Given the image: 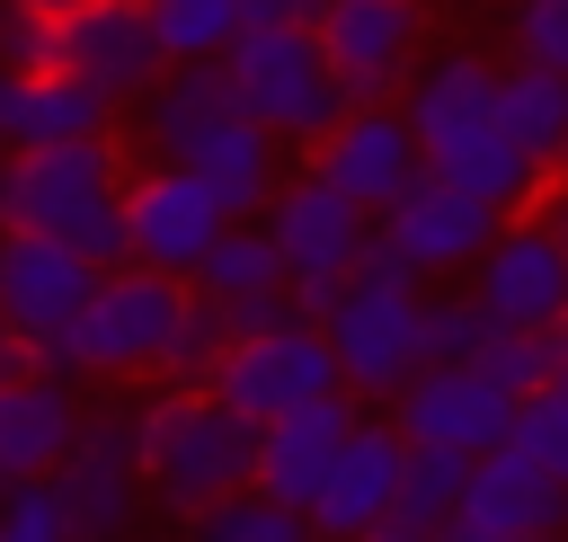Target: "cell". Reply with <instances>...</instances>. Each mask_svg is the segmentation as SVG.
Returning a JSON list of instances; mask_svg holds the SVG:
<instances>
[{"label": "cell", "instance_id": "obj_1", "mask_svg": "<svg viewBox=\"0 0 568 542\" xmlns=\"http://www.w3.org/2000/svg\"><path fill=\"white\" fill-rule=\"evenodd\" d=\"M497 80H506V71H488L479 53L453 44V53L417 62L399 116L417 124L426 178H444V187H462V195H479V204H497V213L515 222L524 204H541V169L515 151V133H506V116H497Z\"/></svg>", "mask_w": 568, "mask_h": 542}, {"label": "cell", "instance_id": "obj_2", "mask_svg": "<svg viewBox=\"0 0 568 542\" xmlns=\"http://www.w3.org/2000/svg\"><path fill=\"white\" fill-rule=\"evenodd\" d=\"M133 444H142V489L151 506H169L178 524L213 515L222 498L248 489L257 471V426L231 418L213 391H160L133 409Z\"/></svg>", "mask_w": 568, "mask_h": 542}, {"label": "cell", "instance_id": "obj_3", "mask_svg": "<svg viewBox=\"0 0 568 542\" xmlns=\"http://www.w3.org/2000/svg\"><path fill=\"white\" fill-rule=\"evenodd\" d=\"M178 311H186V284H178V275L115 267V275H98L89 311H80L53 347H36V373H53V382H80V373H89V382L160 373V347H169Z\"/></svg>", "mask_w": 568, "mask_h": 542}, {"label": "cell", "instance_id": "obj_4", "mask_svg": "<svg viewBox=\"0 0 568 542\" xmlns=\"http://www.w3.org/2000/svg\"><path fill=\"white\" fill-rule=\"evenodd\" d=\"M222 71H231L240 116L266 124L275 142H311V151H320V142L355 116V98L337 89V71H328V53H320V27H248V36L222 53Z\"/></svg>", "mask_w": 568, "mask_h": 542}, {"label": "cell", "instance_id": "obj_5", "mask_svg": "<svg viewBox=\"0 0 568 542\" xmlns=\"http://www.w3.org/2000/svg\"><path fill=\"white\" fill-rule=\"evenodd\" d=\"M124 151L106 142H62V151H0V231L71 240L89 213L124 204Z\"/></svg>", "mask_w": 568, "mask_h": 542}, {"label": "cell", "instance_id": "obj_6", "mask_svg": "<svg viewBox=\"0 0 568 542\" xmlns=\"http://www.w3.org/2000/svg\"><path fill=\"white\" fill-rule=\"evenodd\" d=\"M328 355H337V382L346 400H399L417 373H426V293L417 284H355L346 275V302L328 320Z\"/></svg>", "mask_w": 568, "mask_h": 542}, {"label": "cell", "instance_id": "obj_7", "mask_svg": "<svg viewBox=\"0 0 568 542\" xmlns=\"http://www.w3.org/2000/svg\"><path fill=\"white\" fill-rule=\"evenodd\" d=\"M337 355H328V329L311 320H284V329H257V338H231L222 373H213V400L248 426H275L311 400H337Z\"/></svg>", "mask_w": 568, "mask_h": 542}, {"label": "cell", "instance_id": "obj_8", "mask_svg": "<svg viewBox=\"0 0 568 542\" xmlns=\"http://www.w3.org/2000/svg\"><path fill=\"white\" fill-rule=\"evenodd\" d=\"M515 409H524V400H506L479 364H426V373L390 400V426H399L408 444H426V453L488 462V453L515 444Z\"/></svg>", "mask_w": 568, "mask_h": 542}, {"label": "cell", "instance_id": "obj_9", "mask_svg": "<svg viewBox=\"0 0 568 542\" xmlns=\"http://www.w3.org/2000/svg\"><path fill=\"white\" fill-rule=\"evenodd\" d=\"M53 498L71 515V542H133L142 515V444H133V409H98L71 444V462L53 471Z\"/></svg>", "mask_w": 568, "mask_h": 542}, {"label": "cell", "instance_id": "obj_10", "mask_svg": "<svg viewBox=\"0 0 568 542\" xmlns=\"http://www.w3.org/2000/svg\"><path fill=\"white\" fill-rule=\"evenodd\" d=\"M62 71H71L106 116H115V107H142V98L169 80L151 0H89L80 18H62Z\"/></svg>", "mask_w": 568, "mask_h": 542}, {"label": "cell", "instance_id": "obj_11", "mask_svg": "<svg viewBox=\"0 0 568 542\" xmlns=\"http://www.w3.org/2000/svg\"><path fill=\"white\" fill-rule=\"evenodd\" d=\"M417 36H426V0H328L320 9V53L355 107H390V89L417 80Z\"/></svg>", "mask_w": 568, "mask_h": 542}, {"label": "cell", "instance_id": "obj_12", "mask_svg": "<svg viewBox=\"0 0 568 542\" xmlns=\"http://www.w3.org/2000/svg\"><path fill=\"white\" fill-rule=\"evenodd\" d=\"M124 222H133V267L178 275V284H195V267H204V258L222 249V231H231L222 195H213L195 169H142V178L124 187Z\"/></svg>", "mask_w": 568, "mask_h": 542}, {"label": "cell", "instance_id": "obj_13", "mask_svg": "<svg viewBox=\"0 0 568 542\" xmlns=\"http://www.w3.org/2000/svg\"><path fill=\"white\" fill-rule=\"evenodd\" d=\"M311 169L346 195V204H364L373 222L426 178V151H417V124L399 116V107H355L320 151H311Z\"/></svg>", "mask_w": 568, "mask_h": 542}, {"label": "cell", "instance_id": "obj_14", "mask_svg": "<svg viewBox=\"0 0 568 542\" xmlns=\"http://www.w3.org/2000/svg\"><path fill=\"white\" fill-rule=\"evenodd\" d=\"M497 231H506V213L479 204V195H462V187H444V178H417V187L382 213V240H390L417 275H479V258L497 249Z\"/></svg>", "mask_w": 568, "mask_h": 542}, {"label": "cell", "instance_id": "obj_15", "mask_svg": "<svg viewBox=\"0 0 568 542\" xmlns=\"http://www.w3.org/2000/svg\"><path fill=\"white\" fill-rule=\"evenodd\" d=\"M470 293L497 329H568V249L541 231V213H515L479 258Z\"/></svg>", "mask_w": 568, "mask_h": 542}, {"label": "cell", "instance_id": "obj_16", "mask_svg": "<svg viewBox=\"0 0 568 542\" xmlns=\"http://www.w3.org/2000/svg\"><path fill=\"white\" fill-rule=\"evenodd\" d=\"M355 426H364V409H355L346 391H337V400H311V409L275 418V426H257V471H248V489L275 498V506H293V515H311L320 489H328V471L346 462Z\"/></svg>", "mask_w": 568, "mask_h": 542}, {"label": "cell", "instance_id": "obj_17", "mask_svg": "<svg viewBox=\"0 0 568 542\" xmlns=\"http://www.w3.org/2000/svg\"><path fill=\"white\" fill-rule=\"evenodd\" d=\"M373 213L346 204L320 169H293L284 195L266 204V240L284 249V275H355V258L373 249Z\"/></svg>", "mask_w": 568, "mask_h": 542}, {"label": "cell", "instance_id": "obj_18", "mask_svg": "<svg viewBox=\"0 0 568 542\" xmlns=\"http://www.w3.org/2000/svg\"><path fill=\"white\" fill-rule=\"evenodd\" d=\"M98 293V267L62 240H36V231H0V311L18 320L27 347H53Z\"/></svg>", "mask_w": 568, "mask_h": 542}, {"label": "cell", "instance_id": "obj_19", "mask_svg": "<svg viewBox=\"0 0 568 542\" xmlns=\"http://www.w3.org/2000/svg\"><path fill=\"white\" fill-rule=\"evenodd\" d=\"M399 471H408V435L390 418H364L355 444H346V462L328 471V489L311 506V542H373V533H390Z\"/></svg>", "mask_w": 568, "mask_h": 542}, {"label": "cell", "instance_id": "obj_20", "mask_svg": "<svg viewBox=\"0 0 568 542\" xmlns=\"http://www.w3.org/2000/svg\"><path fill=\"white\" fill-rule=\"evenodd\" d=\"M462 524L488 533V542H568V489L524 462L515 444L470 462V498H462Z\"/></svg>", "mask_w": 568, "mask_h": 542}, {"label": "cell", "instance_id": "obj_21", "mask_svg": "<svg viewBox=\"0 0 568 542\" xmlns=\"http://www.w3.org/2000/svg\"><path fill=\"white\" fill-rule=\"evenodd\" d=\"M142 124H133V142L151 151V169H186L195 160V142L213 133V124H231L240 116V98H231V71L222 62H178L142 107H133Z\"/></svg>", "mask_w": 568, "mask_h": 542}, {"label": "cell", "instance_id": "obj_22", "mask_svg": "<svg viewBox=\"0 0 568 542\" xmlns=\"http://www.w3.org/2000/svg\"><path fill=\"white\" fill-rule=\"evenodd\" d=\"M89 409L71 400V382L53 373H27V382H0V471L9 480H53L80 444Z\"/></svg>", "mask_w": 568, "mask_h": 542}, {"label": "cell", "instance_id": "obj_23", "mask_svg": "<svg viewBox=\"0 0 568 542\" xmlns=\"http://www.w3.org/2000/svg\"><path fill=\"white\" fill-rule=\"evenodd\" d=\"M186 169L222 195V213H231V222H266V204L284 195V142H275L266 124H248V116L213 124V133L195 142V160H186Z\"/></svg>", "mask_w": 568, "mask_h": 542}, {"label": "cell", "instance_id": "obj_24", "mask_svg": "<svg viewBox=\"0 0 568 542\" xmlns=\"http://www.w3.org/2000/svg\"><path fill=\"white\" fill-rule=\"evenodd\" d=\"M62 142H106V107L71 71L18 80L9 89V151H62Z\"/></svg>", "mask_w": 568, "mask_h": 542}, {"label": "cell", "instance_id": "obj_25", "mask_svg": "<svg viewBox=\"0 0 568 542\" xmlns=\"http://www.w3.org/2000/svg\"><path fill=\"white\" fill-rule=\"evenodd\" d=\"M497 116H506L515 151L541 169V187H550V178H568V80H559V71L515 62V71L497 80Z\"/></svg>", "mask_w": 568, "mask_h": 542}, {"label": "cell", "instance_id": "obj_26", "mask_svg": "<svg viewBox=\"0 0 568 542\" xmlns=\"http://www.w3.org/2000/svg\"><path fill=\"white\" fill-rule=\"evenodd\" d=\"M186 293H204L213 311H240V302L293 293V275H284V249L266 240V222H231V231H222V249L195 267V284H186Z\"/></svg>", "mask_w": 568, "mask_h": 542}, {"label": "cell", "instance_id": "obj_27", "mask_svg": "<svg viewBox=\"0 0 568 542\" xmlns=\"http://www.w3.org/2000/svg\"><path fill=\"white\" fill-rule=\"evenodd\" d=\"M462 498H470V462H462V453H426V444H408V471H399V506H390V524L435 542V533L462 524Z\"/></svg>", "mask_w": 568, "mask_h": 542}, {"label": "cell", "instance_id": "obj_28", "mask_svg": "<svg viewBox=\"0 0 568 542\" xmlns=\"http://www.w3.org/2000/svg\"><path fill=\"white\" fill-rule=\"evenodd\" d=\"M151 27H160L169 71H178V62H222V53L248 36L240 0H151Z\"/></svg>", "mask_w": 568, "mask_h": 542}, {"label": "cell", "instance_id": "obj_29", "mask_svg": "<svg viewBox=\"0 0 568 542\" xmlns=\"http://www.w3.org/2000/svg\"><path fill=\"white\" fill-rule=\"evenodd\" d=\"M559 364H568V329H497V338L479 347V373H488L506 400L550 391V382H559Z\"/></svg>", "mask_w": 568, "mask_h": 542}, {"label": "cell", "instance_id": "obj_30", "mask_svg": "<svg viewBox=\"0 0 568 542\" xmlns=\"http://www.w3.org/2000/svg\"><path fill=\"white\" fill-rule=\"evenodd\" d=\"M222 355H231L222 311H213L204 293H186V311H178V329H169V347H160V382H169V391H213Z\"/></svg>", "mask_w": 568, "mask_h": 542}, {"label": "cell", "instance_id": "obj_31", "mask_svg": "<svg viewBox=\"0 0 568 542\" xmlns=\"http://www.w3.org/2000/svg\"><path fill=\"white\" fill-rule=\"evenodd\" d=\"M186 542H311V515H293V506H275V498L240 489V498H222L213 515H195V524H186Z\"/></svg>", "mask_w": 568, "mask_h": 542}, {"label": "cell", "instance_id": "obj_32", "mask_svg": "<svg viewBox=\"0 0 568 542\" xmlns=\"http://www.w3.org/2000/svg\"><path fill=\"white\" fill-rule=\"evenodd\" d=\"M497 338V320L479 311V293H426V364H479V347Z\"/></svg>", "mask_w": 568, "mask_h": 542}, {"label": "cell", "instance_id": "obj_33", "mask_svg": "<svg viewBox=\"0 0 568 542\" xmlns=\"http://www.w3.org/2000/svg\"><path fill=\"white\" fill-rule=\"evenodd\" d=\"M506 36H515V62L568 80V0H506Z\"/></svg>", "mask_w": 568, "mask_h": 542}, {"label": "cell", "instance_id": "obj_34", "mask_svg": "<svg viewBox=\"0 0 568 542\" xmlns=\"http://www.w3.org/2000/svg\"><path fill=\"white\" fill-rule=\"evenodd\" d=\"M515 453L541 462V471L568 489V400H559V391H532V400L515 409Z\"/></svg>", "mask_w": 568, "mask_h": 542}, {"label": "cell", "instance_id": "obj_35", "mask_svg": "<svg viewBox=\"0 0 568 542\" xmlns=\"http://www.w3.org/2000/svg\"><path fill=\"white\" fill-rule=\"evenodd\" d=\"M0 71H18V80L62 71V27H53V18H18V9H0Z\"/></svg>", "mask_w": 568, "mask_h": 542}, {"label": "cell", "instance_id": "obj_36", "mask_svg": "<svg viewBox=\"0 0 568 542\" xmlns=\"http://www.w3.org/2000/svg\"><path fill=\"white\" fill-rule=\"evenodd\" d=\"M0 542H71V515L53 498V480H18L0 506Z\"/></svg>", "mask_w": 568, "mask_h": 542}, {"label": "cell", "instance_id": "obj_37", "mask_svg": "<svg viewBox=\"0 0 568 542\" xmlns=\"http://www.w3.org/2000/svg\"><path fill=\"white\" fill-rule=\"evenodd\" d=\"M337 302H346V275H293V320L328 329V320H337Z\"/></svg>", "mask_w": 568, "mask_h": 542}, {"label": "cell", "instance_id": "obj_38", "mask_svg": "<svg viewBox=\"0 0 568 542\" xmlns=\"http://www.w3.org/2000/svg\"><path fill=\"white\" fill-rule=\"evenodd\" d=\"M355 284H417V267H408V258H399V249L373 231V249L355 258Z\"/></svg>", "mask_w": 568, "mask_h": 542}, {"label": "cell", "instance_id": "obj_39", "mask_svg": "<svg viewBox=\"0 0 568 542\" xmlns=\"http://www.w3.org/2000/svg\"><path fill=\"white\" fill-rule=\"evenodd\" d=\"M320 9H328V0H240L248 27H320Z\"/></svg>", "mask_w": 568, "mask_h": 542}, {"label": "cell", "instance_id": "obj_40", "mask_svg": "<svg viewBox=\"0 0 568 542\" xmlns=\"http://www.w3.org/2000/svg\"><path fill=\"white\" fill-rule=\"evenodd\" d=\"M27 373H36V347H27V338H18V320L0 311V382H27Z\"/></svg>", "mask_w": 568, "mask_h": 542}, {"label": "cell", "instance_id": "obj_41", "mask_svg": "<svg viewBox=\"0 0 568 542\" xmlns=\"http://www.w3.org/2000/svg\"><path fill=\"white\" fill-rule=\"evenodd\" d=\"M532 213H541V231H550V240H559V249H568V178H550V187H541V204H532Z\"/></svg>", "mask_w": 568, "mask_h": 542}, {"label": "cell", "instance_id": "obj_42", "mask_svg": "<svg viewBox=\"0 0 568 542\" xmlns=\"http://www.w3.org/2000/svg\"><path fill=\"white\" fill-rule=\"evenodd\" d=\"M0 9H18V18H53V27H62V18H80L89 0H0Z\"/></svg>", "mask_w": 568, "mask_h": 542}, {"label": "cell", "instance_id": "obj_43", "mask_svg": "<svg viewBox=\"0 0 568 542\" xmlns=\"http://www.w3.org/2000/svg\"><path fill=\"white\" fill-rule=\"evenodd\" d=\"M9 89H18V71H0V151H9Z\"/></svg>", "mask_w": 568, "mask_h": 542}, {"label": "cell", "instance_id": "obj_44", "mask_svg": "<svg viewBox=\"0 0 568 542\" xmlns=\"http://www.w3.org/2000/svg\"><path fill=\"white\" fill-rule=\"evenodd\" d=\"M435 542H488V533H470V524H453V533H435Z\"/></svg>", "mask_w": 568, "mask_h": 542}, {"label": "cell", "instance_id": "obj_45", "mask_svg": "<svg viewBox=\"0 0 568 542\" xmlns=\"http://www.w3.org/2000/svg\"><path fill=\"white\" fill-rule=\"evenodd\" d=\"M373 542H426V533H399V524H390V533H373Z\"/></svg>", "mask_w": 568, "mask_h": 542}, {"label": "cell", "instance_id": "obj_46", "mask_svg": "<svg viewBox=\"0 0 568 542\" xmlns=\"http://www.w3.org/2000/svg\"><path fill=\"white\" fill-rule=\"evenodd\" d=\"M9 489H18V480H9V471H0V506H9Z\"/></svg>", "mask_w": 568, "mask_h": 542}, {"label": "cell", "instance_id": "obj_47", "mask_svg": "<svg viewBox=\"0 0 568 542\" xmlns=\"http://www.w3.org/2000/svg\"><path fill=\"white\" fill-rule=\"evenodd\" d=\"M550 391H559V400H568V364H559V382H550Z\"/></svg>", "mask_w": 568, "mask_h": 542}]
</instances>
